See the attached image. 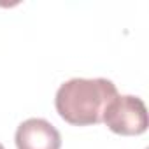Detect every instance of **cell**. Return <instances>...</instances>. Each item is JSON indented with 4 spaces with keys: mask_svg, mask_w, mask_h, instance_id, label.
<instances>
[{
    "mask_svg": "<svg viewBox=\"0 0 149 149\" xmlns=\"http://www.w3.org/2000/svg\"><path fill=\"white\" fill-rule=\"evenodd\" d=\"M118 97L116 84L109 79L74 77L63 83L54 98L61 119L74 126H90L102 123L107 105Z\"/></svg>",
    "mask_w": 149,
    "mask_h": 149,
    "instance_id": "1",
    "label": "cell"
},
{
    "mask_svg": "<svg viewBox=\"0 0 149 149\" xmlns=\"http://www.w3.org/2000/svg\"><path fill=\"white\" fill-rule=\"evenodd\" d=\"M14 140L18 149H60L61 147L60 132L42 118H30L23 121L16 130Z\"/></svg>",
    "mask_w": 149,
    "mask_h": 149,
    "instance_id": "3",
    "label": "cell"
},
{
    "mask_svg": "<svg viewBox=\"0 0 149 149\" xmlns=\"http://www.w3.org/2000/svg\"><path fill=\"white\" fill-rule=\"evenodd\" d=\"M102 121L118 135H140L149 125L146 104L133 95H118L107 105Z\"/></svg>",
    "mask_w": 149,
    "mask_h": 149,
    "instance_id": "2",
    "label": "cell"
},
{
    "mask_svg": "<svg viewBox=\"0 0 149 149\" xmlns=\"http://www.w3.org/2000/svg\"><path fill=\"white\" fill-rule=\"evenodd\" d=\"M0 149H6V147H4V146H2V144H0Z\"/></svg>",
    "mask_w": 149,
    "mask_h": 149,
    "instance_id": "4",
    "label": "cell"
}]
</instances>
